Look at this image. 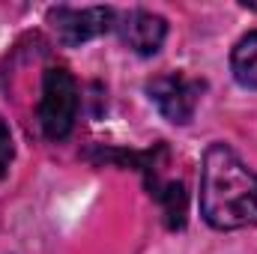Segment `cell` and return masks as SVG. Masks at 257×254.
<instances>
[{"instance_id": "1", "label": "cell", "mask_w": 257, "mask_h": 254, "mask_svg": "<svg viewBox=\"0 0 257 254\" xmlns=\"http://www.w3.org/2000/svg\"><path fill=\"white\" fill-rule=\"evenodd\" d=\"M200 212L215 230L257 224V171L227 144H212L200 162Z\"/></svg>"}, {"instance_id": "4", "label": "cell", "mask_w": 257, "mask_h": 254, "mask_svg": "<svg viewBox=\"0 0 257 254\" xmlns=\"http://www.w3.org/2000/svg\"><path fill=\"white\" fill-rule=\"evenodd\" d=\"M114 18L117 15L108 6H84V9L54 6V9H48V24H51V30L57 33V39L66 48L84 45V42L108 33L114 27Z\"/></svg>"}, {"instance_id": "3", "label": "cell", "mask_w": 257, "mask_h": 254, "mask_svg": "<svg viewBox=\"0 0 257 254\" xmlns=\"http://www.w3.org/2000/svg\"><path fill=\"white\" fill-rule=\"evenodd\" d=\"M200 93H203V84L180 75V72H165V75H156L153 81H147L150 102L159 108V114L165 120H171L177 126L192 123L197 102H200Z\"/></svg>"}, {"instance_id": "6", "label": "cell", "mask_w": 257, "mask_h": 254, "mask_svg": "<svg viewBox=\"0 0 257 254\" xmlns=\"http://www.w3.org/2000/svg\"><path fill=\"white\" fill-rule=\"evenodd\" d=\"M230 72L233 78L248 87V90H257V30L245 33L233 51H230Z\"/></svg>"}, {"instance_id": "2", "label": "cell", "mask_w": 257, "mask_h": 254, "mask_svg": "<svg viewBox=\"0 0 257 254\" xmlns=\"http://www.w3.org/2000/svg\"><path fill=\"white\" fill-rule=\"evenodd\" d=\"M78 81L63 66H51L42 75V96H39V126L45 138L63 141L78 120Z\"/></svg>"}, {"instance_id": "5", "label": "cell", "mask_w": 257, "mask_h": 254, "mask_svg": "<svg viewBox=\"0 0 257 254\" xmlns=\"http://www.w3.org/2000/svg\"><path fill=\"white\" fill-rule=\"evenodd\" d=\"M120 36L128 48L141 57H150L162 48L165 36H168V21L156 12H147V9H135L128 12L126 21L120 24Z\"/></svg>"}, {"instance_id": "8", "label": "cell", "mask_w": 257, "mask_h": 254, "mask_svg": "<svg viewBox=\"0 0 257 254\" xmlns=\"http://www.w3.org/2000/svg\"><path fill=\"white\" fill-rule=\"evenodd\" d=\"M12 156H15V147H12V135H9V126L6 120L0 117V180L6 177L9 165H12Z\"/></svg>"}, {"instance_id": "7", "label": "cell", "mask_w": 257, "mask_h": 254, "mask_svg": "<svg viewBox=\"0 0 257 254\" xmlns=\"http://www.w3.org/2000/svg\"><path fill=\"white\" fill-rule=\"evenodd\" d=\"M162 200H165V215H168V224L171 227H183V215H186V194L180 183H171L165 191H159Z\"/></svg>"}]
</instances>
